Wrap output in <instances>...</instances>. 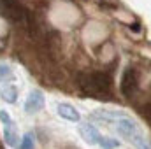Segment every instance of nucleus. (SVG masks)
I'll list each match as a JSON object with an SVG mask.
<instances>
[{
  "label": "nucleus",
  "instance_id": "obj_1",
  "mask_svg": "<svg viewBox=\"0 0 151 149\" xmlns=\"http://www.w3.org/2000/svg\"><path fill=\"white\" fill-rule=\"evenodd\" d=\"M116 133L125 137L128 142H132L137 149H150V142L144 139L141 133L139 126L130 119V117H119L116 121Z\"/></svg>",
  "mask_w": 151,
  "mask_h": 149
},
{
  "label": "nucleus",
  "instance_id": "obj_2",
  "mask_svg": "<svg viewBox=\"0 0 151 149\" xmlns=\"http://www.w3.org/2000/svg\"><path fill=\"white\" fill-rule=\"evenodd\" d=\"M0 123L4 126V140L9 148H16L18 146V128H16V123L12 121L11 114L2 109L0 111Z\"/></svg>",
  "mask_w": 151,
  "mask_h": 149
},
{
  "label": "nucleus",
  "instance_id": "obj_3",
  "mask_svg": "<svg viewBox=\"0 0 151 149\" xmlns=\"http://www.w3.org/2000/svg\"><path fill=\"white\" fill-rule=\"evenodd\" d=\"M44 95H42V91L40 90H30V93H28V97H27V100H25V112L27 114H37V112L42 111V107H44Z\"/></svg>",
  "mask_w": 151,
  "mask_h": 149
},
{
  "label": "nucleus",
  "instance_id": "obj_4",
  "mask_svg": "<svg viewBox=\"0 0 151 149\" xmlns=\"http://www.w3.org/2000/svg\"><path fill=\"white\" fill-rule=\"evenodd\" d=\"M77 130H79V135L83 137V140H84L88 146H97V144L100 142V139H102L100 132H99L91 123H81Z\"/></svg>",
  "mask_w": 151,
  "mask_h": 149
},
{
  "label": "nucleus",
  "instance_id": "obj_5",
  "mask_svg": "<svg viewBox=\"0 0 151 149\" xmlns=\"http://www.w3.org/2000/svg\"><path fill=\"white\" fill-rule=\"evenodd\" d=\"M56 114H58L62 119L70 121V123H79V121H81L79 111L76 109L72 104H69V102H60V104L56 105Z\"/></svg>",
  "mask_w": 151,
  "mask_h": 149
},
{
  "label": "nucleus",
  "instance_id": "obj_6",
  "mask_svg": "<svg viewBox=\"0 0 151 149\" xmlns=\"http://www.w3.org/2000/svg\"><path fill=\"white\" fill-rule=\"evenodd\" d=\"M0 98L4 102H7V104H16V100H18V88H16V84L7 82V84H4V88L0 86Z\"/></svg>",
  "mask_w": 151,
  "mask_h": 149
},
{
  "label": "nucleus",
  "instance_id": "obj_7",
  "mask_svg": "<svg viewBox=\"0 0 151 149\" xmlns=\"http://www.w3.org/2000/svg\"><path fill=\"white\" fill-rule=\"evenodd\" d=\"M14 81V72L12 69L7 65V63H0V82L7 84V82H12Z\"/></svg>",
  "mask_w": 151,
  "mask_h": 149
},
{
  "label": "nucleus",
  "instance_id": "obj_8",
  "mask_svg": "<svg viewBox=\"0 0 151 149\" xmlns=\"http://www.w3.org/2000/svg\"><path fill=\"white\" fill-rule=\"evenodd\" d=\"M34 146H35L34 133H32V132L25 133V135H23V140H21V144H19V149H34Z\"/></svg>",
  "mask_w": 151,
  "mask_h": 149
},
{
  "label": "nucleus",
  "instance_id": "obj_9",
  "mask_svg": "<svg viewBox=\"0 0 151 149\" xmlns=\"http://www.w3.org/2000/svg\"><path fill=\"white\" fill-rule=\"evenodd\" d=\"M99 146H100L102 149H116V148H119V142H118L116 139L102 137V139H100V142H99Z\"/></svg>",
  "mask_w": 151,
  "mask_h": 149
}]
</instances>
